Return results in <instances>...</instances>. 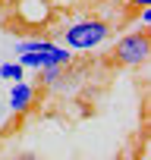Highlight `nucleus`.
<instances>
[{
    "label": "nucleus",
    "instance_id": "f03ea898",
    "mask_svg": "<svg viewBox=\"0 0 151 160\" xmlns=\"http://www.w3.org/2000/svg\"><path fill=\"white\" fill-rule=\"evenodd\" d=\"M151 53V38L145 32H129L117 41V57L126 63V66H142Z\"/></svg>",
    "mask_w": 151,
    "mask_h": 160
},
{
    "label": "nucleus",
    "instance_id": "39448f33",
    "mask_svg": "<svg viewBox=\"0 0 151 160\" xmlns=\"http://www.w3.org/2000/svg\"><path fill=\"white\" fill-rule=\"evenodd\" d=\"M25 19H29V22H41V19H47V10H44L41 0H29V3H25Z\"/></svg>",
    "mask_w": 151,
    "mask_h": 160
},
{
    "label": "nucleus",
    "instance_id": "1a4fd4ad",
    "mask_svg": "<svg viewBox=\"0 0 151 160\" xmlns=\"http://www.w3.org/2000/svg\"><path fill=\"white\" fill-rule=\"evenodd\" d=\"M0 3H3V0H0Z\"/></svg>",
    "mask_w": 151,
    "mask_h": 160
},
{
    "label": "nucleus",
    "instance_id": "423d86ee",
    "mask_svg": "<svg viewBox=\"0 0 151 160\" xmlns=\"http://www.w3.org/2000/svg\"><path fill=\"white\" fill-rule=\"evenodd\" d=\"M0 78H7V82H19V78H22V63H7V66H0Z\"/></svg>",
    "mask_w": 151,
    "mask_h": 160
},
{
    "label": "nucleus",
    "instance_id": "7ed1b4c3",
    "mask_svg": "<svg viewBox=\"0 0 151 160\" xmlns=\"http://www.w3.org/2000/svg\"><path fill=\"white\" fill-rule=\"evenodd\" d=\"M32 98H35L32 85H25L22 78H19V82H13V91H10V110H16V113L29 110V107H32Z\"/></svg>",
    "mask_w": 151,
    "mask_h": 160
},
{
    "label": "nucleus",
    "instance_id": "f257e3e1",
    "mask_svg": "<svg viewBox=\"0 0 151 160\" xmlns=\"http://www.w3.org/2000/svg\"><path fill=\"white\" fill-rule=\"evenodd\" d=\"M107 38V25L98 19H85V22H76L66 28V44L72 50H91Z\"/></svg>",
    "mask_w": 151,
    "mask_h": 160
},
{
    "label": "nucleus",
    "instance_id": "6e6552de",
    "mask_svg": "<svg viewBox=\"0 0 151 160\" xmlns=\"http://www.w3.org/2000/svg\"><path fill=\"white\" fill-rule=\"evenodd\" d=\"M129 3H132V7H138V10H142V7H151V0H129Z\"/></svg>",
    "mask_w": 151,
    "mask_h": 160
},
{
    "label": "nucleus",
    "instance_id": "20e7f679",
    "mask_svg": "<svg viewBox=\"0 0 151 160\" xmlns=\"http://www.w3.org/2000/svg\"><path fill=\"white\" fill-rule=\"evenodd\" d=\"M60 75H63V66H60V63H47V66H41V82H44V85H57Z\"/></svg>",
    "mask_w": 151,
    "mask_h": 160
},
{
    "label": "nucleus",
    "instance_id": "0eeeda50",
    "mask_svg": "<svg viewBox=\"0 0 151 160\" xmlns=\"http://www.w3.org/2000/svg\"><path fill=\"white\" fill-rule=\"evenodd\" d=\"M142 22L151 25V7H142Z\"/></svg>",
    "mask_w": 151,
    "mask_h": 160
}]
</instances>
